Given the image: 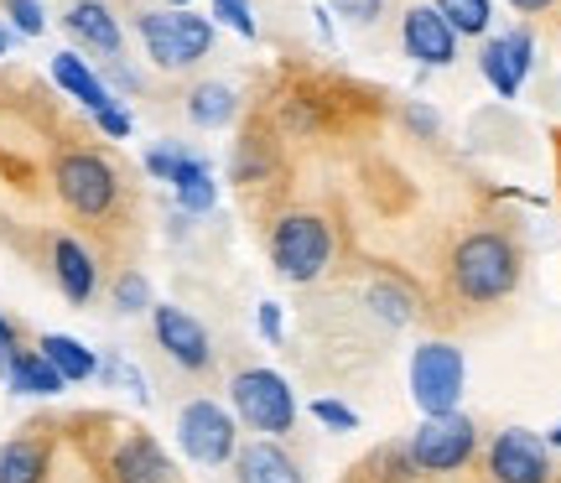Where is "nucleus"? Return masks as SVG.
I'll list each match as a JSON object with an SVG mask.
<instances>
[{
  "mask_svg": "<svg viewBox=\"0 0 561 483\" xmlns=\"http://www.w3.org/2000/svg\"><path fill=\"white\" fill-rule=\"evenodd\" d=\"M489 473L494 483H551V447L536 432L510 426L489 447Z\"/></svg>",
  "mask_w": 561,
  "mask_h": 483,
  "instance_id": "obj_9",
  "label": "nucleus"
},
{
  "mask_svg": "<svg viewBox=\"0 0 561 483\" xmlns=\"http://www.w3.org/2000/svg\"><path fill=\"white\" fill-rule=\"evenodd\" d=\"M151 327H157L161 354L178 364V369H193V375H203V369L214 364L208 327H203L193 312H182V307H172V302H157V307H151Z\"/></svg>",
  "mask_w": 561,
  "mask_h": 483,
  "instance_id": "obj_10",
  "label": "nucleus"
},
{
  "mask_svg": "<svg viewBox=\"0 0 561 483\" xmlns=\"http://www.w3.org/2000/svg\"><path fill=\"white\" fill-rule=\"evenodd\" d=\"M115 307H121L125 318H136V312H151V281L140 276V271H125L121 281H115Z\"/></svg>",
  "mask_w": 561,
  "mask_h": 483,
  "instance_id": "obj_25",
  "label": "nucleus"
},
{
  "mask_svg": "<svg viewBox=\"0 0 561 483\" xmlns=\"http://www.w3.org/2000/svg\"><path fill=\"white\" fill-rule=\"evenodd\" d=\"M546 447H561V422L551 426V437H546Z\"/></svg>",
  "mask_w": 561,
  "mask_h": 483,
  "instance_id": "obj_40",
  "label": "nucleus"
},
{
  "mask_svg": "<svg viewBox=\"0 0 561 483\" xmlns=\"http://www.w3.org/2000/svg\"><path fill=\"white\" fill-rule=\"evenodd\" d=\"M110 73H115V83H121V89H140V79L130 73V68H125L121 58H110Z\"/></svg>",
  "mask_w": 561,
  "mask_h": 483,
  "instance_id": "obj_36",
  "label": "nucleus"
},
{
  "mask_svg": "<svg viewBox=\"0 0 561 483\" xmlns=\"http://www.w3.org/2000/svg\"><path fill=\"white\" fill-rule=\"evenodd\" d=\"M53 463V447L42 437H16L0 447V483H42Z\"/></svg>",
  "mask_w": 561,
  "mask_h": 483,
  "instance_id": "obj_19",
  "label": "nucleus"
},
{
  "mask_svg": "<svg viewBox=\"0 0 561 483\" xmlns=\"http://www.w3.org/2000/svg\"><path fill=\"white\" fill-rule=\"evenodd\" d=\"M172 193H178V203L187 214H208V208L219 203V182H214V172H208L203 157H182L178 172H172Z\"/></svg>",
  "mask_w": 561,
  "mask_h": 483,
  "instance_id": "obj_20",
  "label": "nucleus"
},
{
  "mask_svg": "<svg viewBox=\"0 0 561 483\" xmlns=\"http://www.w3.org/2000/svg\"><path fill=\"white\" fill-rule=\"evenodd\" d=\"M68 32L79 42H89L94 53L104 58H121V21L110 16V5L104 0H79V5H68Z\"/></svg>",
  "mask_w": 561,
  "mask_h": 483,
  "instance_id": "obj_17",
  "label": "nucleus"
},
{
  "mask_svg": "<svg viewBox=\"0 0 561 483\" xmlns=\"http://www.w3.org/2000/svg\"><path fill=\"white\" fill-rule=\"evenodd\" d=\"M312 416H318L328 432H359V411H348L343 401H333V395H322V401H312Z\"/></svg>",
  "mask_w": 561,
  "mask_h": 483,
  "instance_id": "obj_29",
  "label": "nucleus"
},
{
  "mask_svg": "<svg viewBox=\"0 0 561 483\" xmlns=\"http://www.w3.org/2000/svg\"><path fill=\"white\" fill-rule=\"evenodd\" d=\"M255 327H261L265 343H280V333H286V318H280V307H276V302H261V307H255Z\"/></svg>",
  "mask_w": 561,
  "mask_h": 483,
  "instance_id": "obj_35",
  "label": "nucleus"
},
{
  "mask_svg": "<svg viewBox=\"0 0 561 483\" xmlns=\"http://www.w3.org/2000/svg\"><path fill=\"white\" fill-rule=\"evenodd\" d=\"M167 5H172V11H193V0H167Z\"/></svg>",
  "mask_w": 561,
  "mask_h": 483,
  "instance_id": "obj_41",
  "label": "nucleus"
},
{
  "mask_svg": "<svg viewBox=\"0 0 561 483\" xmlns=\"http://www.w3.org/2000/svg\"><path fill=\"white\" fill-rule=\"evenodd\" d=\"M229 401H234V416L250 432L271 437V442H280L297 426V395H291V384L280 380L276 369H240L229 380Z\"/></svg>",
  "mask_w": 561,
  "mask_h": 483,
  "instance_id": "obj_3",
  "label": "nucleus"
},
{
  "mask_svg": "<svg viewBox=\"0 0 561 483\" xmlns=\"http://www.w3.org/2000/svg\"><path fill=\"white\" fill-rule=\"evenodd\" d=\"M401 120L411 125V130H416L421 141H432V136H437V130H442V115H437V110H432V104H421V100L401 104Z\"/></svg>",
  "mask_w": 561,
  "mask_h": 483,
  "instance_id": "obj_31",
  "label": "nucleus"
},
{
  "mask_svg": "<svg viewBox=\"0 0 561 483\" xmlns=\"http://www.w3.org/2000/svg\"><path fill=\"white\" fill-rule=\"evenodd\" d=\"M462 380H468V364L453 343H421L411 354V401L421 405V416H453L462 401Z\"/></svg>",
  "mask_w": 561,
  "mask_h": 483,
  "instance_id": "obj_5",
  "label": "nucleus"
},
{
  "mask_svg": "<svg viewBox=\"0 0 561 483\" xmlns=\"http://www.w3.org/2000/svg\"><path fill=\"white\" fill-rule=\"evenodd\" d=\"M94 125H100V130L110 136V141H125V136L136 130V125H130V115H125L121 104H110V110H100V115H94Z\"/></svg>",
  "mask_w": 561,
  "mask_h": 483,
  "instance_id": "obj_34",
  "label": "nucleus"
},
{
  "mask_svg": "<svg viewBox=\"0 0 561 483\" xmlns=\"http://www.w3.org/2000/svg\"><path fill=\"white\" fill-rule=\"evenodd\" d=\"M110 473H115V483H178L172 458H167V452H161V442H157V437H146V432H130V437L115 447Z\"/></svg>",
  "mask_w": 561,
  "mask_h": 483,
  "instance_id": "obj_12",
  "label": "nucleus"
},
{
  "mask_svg": "<svg viewBox=\"0 0 561 483\" xmlns=\"http://www.w3.org/2000/svg\"><path fill=\"white\" fill-rule=\"evenodd\" d=\"M333 11L348 21H359V26H369V21H380L385 0H333Z\"/></svg>",
  "mask_w": 561,
  "mask_h": 483,
  "instance_id": "obj_33",
  "label": "nucleus"
},
{
  "mask_svg": "<svg viewBox=\"0 0 561 483\" xmlns=\"http://www.w3.org/2000/svg\"><path fill=\"white\" fill-rule=\"evenodd\" d=\"M178 442L198 468H224L240 447H234V416L219 401H187L178 411Z\"/></svg>",
  "mask_w": 561,
  "mask_h": 483,
  "instance_id": "obj_8",
  "label": "nucleus"
},
{
  "mask_svg": "<svg viewBox=\"0 0 561 483\" xmlns=\"http://www.w3.org/2000/svg\"><path fill=\"white\" fill-rule=\"evenodd\" d=\"M182 157H187L182 146H151V151H146V172H151L157 182H172V172H178Z\"/></svg>",
  "mask_w": 561,
  "mask_h": 483,
  "instance_id": "obj_32",
  "label": "nucleus"
},
{
  "mask_svg": "<svg viewBox=\"0 0 561 483\" xmlns=\"http://www.w3.org/2000/svg\"><path fill=\"white\" fill-rule=\"evenodd\" d=\"M53 182H58V198L68 203L73 214H83V219H104V214L115 208V198H121L115 166L104 157H94V151H68V157H58Z\"/></svg>",
  "mask_w": 561,
  "mask_h": 483,
  "instance_id": "obj_6",
  "label": "nucleus"
},
{
  "mask_svg": "<svg viewBox=\"0 0 561 483\" xmlns=\"http://www.w3.org/2000/svg\"><path fill=\"white\" fill-rule=\"evenodd\" d=\"M401 42H405V58H416L421 68H447V62L458 58V37H453V26L432 5H411L405 11Z\"/></svg>",
  "mask_w": 561,
  "mask_h": 483,
  "instance_id": "obj_11",
  "label": "nucleus"
},
{
  "mask_svg": "<svg viewBox=\"0 0 561 483\" xmlns=\"http://www.w3.org/2000/svg\"><path fill=\"white\" fill-rule=\"evenodd\" d=\"M37 354L58 369L62 384H83V380H94V375H100V354H94L89 343L68 338V333H47V338L37 343Z\"/></svg>",
  "mask_w": 561,
  "mask_h": 483,
  "instance_id": "obj_18",
  "label": "nucleus"
},
{
  "mask_svg": "<svg viewBox=\"0 0 561 483\" xmlns=\"http://www.w3.org/2000/svg\"><path fill=\"white\" fill-rule=\"evenodd\" d=\"M405 447H411L416 473H458V468L473 458V447H479V426L468 422L462 411H453V416H426Z\"/></svg>",
  "mask_w": 561,
  "mask_h": 483,
  "instance_id": "obj_7",
  "label": "nucleus"
},
{
  "mask_svg": "<svg viewBox=\"0 0 561 483\" xmlns=\"http://www.w3.org/2000/svg\"><path fill=\"white\" fill-rule=\"evenodd\" d=\"M515 281H520V255L494 229H479V234H468L453 250V286H458L462 302L489 307V302H500V297H510Z\"/></svg>",
  "mask_w": 561,
  "mask_h": 483,
  "instance_id": "obj_1",
  "label": "nucleus"
},
{
  "mask_svg": "<svg viewBox=\"0 0 561 483\" xmlns=\"http://www.w3.org/2000/svg\"><path fill=\"white\" fill-rule=\"evenodd\" d=\"M271 265L280 281L307 286L333 265V229L322 214H286L271 234Z\"/></svg>",
  "mask_w": 561,
  "mask_h": 483,
  "instance_id": "obj_2",
  "label": "nucleus"
},
{
  "mask_svg": "<svg viewBox=\"0 0 561 483\" xmlns=\"http://www.w3.org/2000/svg\"><path fill=\"white\" fill-rule=\"evenodd\" d=\"M5 16H11V32H21V37H42L47 32L42 0H5Z\"/></svg>",
  "mask_w": 561,
  "mask_h": 483,
  "instance_id": "obj_28",
  "label": "nucleus"
},
{
  "mask_svg": "<svg viewBox=\"0 0 561 483\" xmlns=\"http://www.w3.org/2000/svg\"><path fill=\"white\" fill-rule=\"evenodd\" d=\"M140 42H146V58L178 73V68H193L198 58H208L214 47V21L198 16V11H146L140 16Z\"/></svg>",
  "mask_w": 561,
  "mask_h": 483,
  "instance_id": "obj_4",
  "label": "nucleus"
},
{
  "mask_svg": "<svg viewBox=\"0 0 561 483\" xmlns=\"http://www.w3.org/2000/svg\"><path fill=\"white\" fill-rule=\"evenodd\" d=\"M479 68H483V79L500 89L504 100H515L520 94V73H515V62H510V53H504V37H489L483 42V53H479Z\"/></svg>",
  "mask_w": 561,
  "mask_h": 483,
  "instance_id": "obj_24",
  "label": "nucleus"
},
{
  "mask_svg": "<svg viewBox=\"0 0 561 483\" xmlns=\"http://www.w3.org/2000/svg\"><path fill=\"white\" fill-rule=\"evenodd\" d=\"M11 42H16V32H11V26H5V21H0V58H5V53H11Z\"/></svg>",
  "mask_w": 561,
  "mask_h": 483,
  "instance_id": "obj_39",
  "label": "nucleus"
},
{
  "mask_svg": "<svg viewBox=\"0 0 561 483\" xmlns=\"http://www.w3.org/2000/svg\"><path fill=\"white\" fill-rule=\"evenodd\" d=\"M0 380L11 384L16 395H58L62 375L42 359L37 348H16V354H0Z\"/></svg>",
  "mask_w": 561,
  "mask_h": 483,
  "instance_id": "obj_16",
  "label": "nucleus"
},
{
  "mask_svg": "<svg viewBox=\"0 0 561 483\" xmlns=\"http://www.w3.org/2000/svg\"><path fill=\"white\" fill-rule=\"evenodd\" d=\"M369 307H375L380 322H390V327H411V322H416V297H411L405 286H396V281L369 286Z\"/></svg>",
  "mask_w": 561,
  "mask_h": 483,
  "instance_id": "obj_23",
  "label": "nucleus"
},
{
  "mask_svg": "<svg viewBox=\"0 0 561 483\" xmlns=\"http://www.w3.org/2000/svg\"><path fill=\"white\" fill-rule=\"evenodd\" d=\"M53 83H58L68 100H79L89 115H100V110L115 104V94L104 89V79L79 58V53H53Z\"/></svg>",
  "mask_w": 561,
  "mask_h": 483,
  "instance_id": "obj_15",
  "label": "nucleus"
},
{
  "mask_svg": "<svg viewBox=\"0 0 561 483\" xmlns=\"http://www.w3.org/2000/svg\"><path fill=\"white\" fill-rule=\"evenodd\" d=\"M510 5H515V11H520V16H536V11H546V5H551V0H510Z\"/></svg>",
  "mask_w": 561,
  "mask_h": 483,
  "instance_id": "obj_38",
  "label": "nucleus"
},
{
  "mask_svg": "<svg viewBox=\"0 0 561 483\" xmlns=\"http://www.w3.org/2000/svg\"><path fill=\"white\" fill-rule=\"evenodd\" d=\"M0 354H16V327L0 318Z\"/></svg>",
  "mask_w": 561,
  "mask_h": 483,
  "instance_id": "obj_37",
  "label": "nucleus"
},
{
  "mask_svg": "<svg viewBox=\"0 0 561 483\" xmlns=\"http://www.w3.org/2000/svg\"><path fill=\"white\" fill-rule=\"evenodd\" d=\"M234 479L240 483H307L297 458L280 442H271V437H255V442H244L234 452Z\"/></svg>",
  "mask_w": 561,
  "mask_h": 483,
  "instance_id": "obj_13",
  "label": "nucleus"
},
{
  "mask_svg": "<svg viewBox=\"0 0 561 483\" xmlns=\"http://www.w3.org/2000/svg\"><path fill=\"white\" fill-rule=\"evenodd\" d=\"M504 53H510V62H515V73H530L536 68V37L525 32V26H515V32H504Z\"/></svg>",
  "mask_w": 561,
  "mask_h": 483,
  "instance_id": "obj_30",
  "label": "nucleus"
},
{
  "mask_svg": "<svg viewBox=\"0 0 561 483\" xmlns=\"http://www.w3.org/2000/svg\"><path fill=\"white\" fill-rule=\"evenodd\" d=\"M229 172H234V182H255V177H265V172H271V157L261 151V136L240 141L234 161H229Z\"/></svg>",
  "mask_w": 561,
  "mask_h": 483,
  "instance_id": "obj_27",
  "label": "nucleus"
},
{
  "mask_svg": "<svg viewBox=\"0 0 561 483\" xmlns=\"http://www.w3.org/2000/svg\"><path fill=\"white\" fill-rule=\"evenodd\" d=\"M432 11L453 26V37H483L489 21H494V5H489V0H432Z\"/></svg>",
  "mask_w": 561,
  "mask_h": 483,
  "instance_id": "obj_22",
  "label": "nucleus"
},
{
  "mask_svg": "<svg viewBox=\"0 0 561 483\" xmlns=\"http://www.w3.org/2000/svg\"><path fill=\"white\" fill-rule=\"evenodd\" d=\"M234 110H240V100H234V89H229V83H198V89L187 94V120L203 125V130L229 125L234 120Z\"/></svg>",
  "mask_w": 561,
  "mask_h": 483,
  "instance_id": "obj_21",
  "label": "nucleus"
},
{
  "mask_svg": "<svg viewBox=\"0 0 561 483\" xmlns=\"http://www.w3.org/2000/svg\"><path fill=\"white\" fill-rule=\"evenodd\" d=\"M53 276H58L62 297L83 307L94 297V286H100V265H94V255H89L79 240L62 234V240H53Z\"/></svg>",
  "mask_w": 561,
  "mask_h": 483,
  "instance_id": "obj_14",
  "label": "nucleus"
},
{
  "mask_svg": "<svg viewBox=\"0 0 561 483\" xmlns=\"http://www.w3.org/2000/svg\"><path fill=\"white\" fill-rule=\"evenodd\" d=\"M219 26H229V32H240L244 42L261 37V26H255V11H250V0H214V16Z\"/></svg>",
  "mask_w": 561,
  "mask_h": 483,
  "instance_id": "obj_26",
  "label": "nucleus"
}]
</instances>
